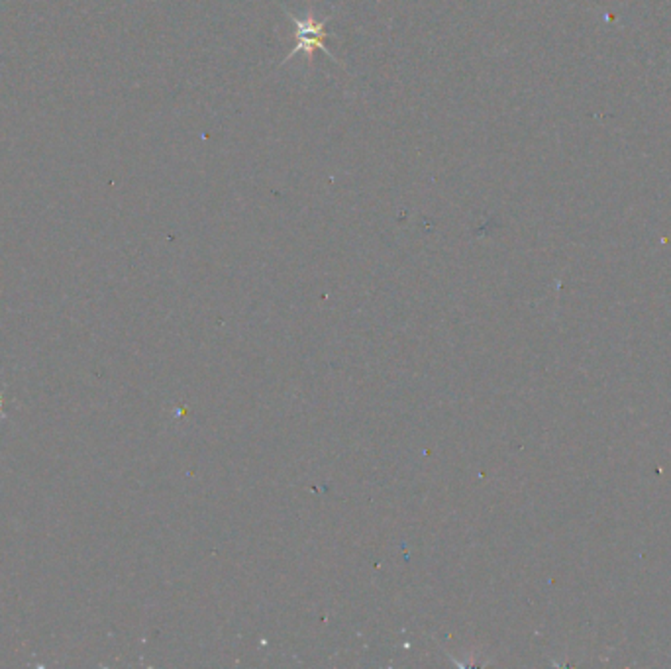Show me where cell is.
<instances>
[{
    "instance_id": "obj_1",
    "label": "cell",
    "mask_w": 671,
    "mask_h": 669,
    "mask_svg": "<svg viewBox=\"0 0 671 669\" xmlns=\"http://www.w3.org/2000/svg\"><path fill=\"white\" fill-rule=\"evenodd\" d=\"M283 12L287 14V18H289L291 22L295 24V28H297V34H295L297 35V45L287 53V57L283 60L281 65H285L287 61L293 60L297 53H305L306 63H308V67L312 69V65H315V51L318 50L326 53L332 61H336L338 65H342V61L338 60L334 53H330V50L324 45V40L328 38L326 24L330 22L332 16H324L318 20V18L315 16V9H312V6L306 9L305 16H297V14H293V12L287 9H283Z\"/></svg>"
}]
</instances>
